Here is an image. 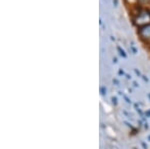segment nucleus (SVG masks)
<instances>
[{
	"mask_svg": "<svg viewBox=\"0 0 150 149\" xmlns=\"http://www.w3.org/2000/svg\"><path fill=\"white\" fill-rule=\"evenodd\" d=\"M149 9H150V8H149Z\"/></svg>",
	"mask_w": 150,
	"mask_h": 149,
	"instance_id": "3",
	"label": "nucleus"
},
{
	"mask_svg": "<svg viewBox=\"0 0 150 149\" xmlns=\"http://www.w3.org/2000/svg\"><path fill=\"white\" fill-rule=\"evenodd\" d=\"M137 35L142 42L150 45V24L137 29Z\"/></svg>",
	"mask_w": 150,
	"mask_h": 149,
	"instance_id": "2",
	"label": "nucleus"
},
{
	"mask_svg": "<svg viewBox=\"0 0 150 149\" xmlns=\"http://www.w3.org/2000/svg\"><path fill=\"white\" fill-rule=\"evenodd\" d=\"M132 24L133 26L139 29V28L143 27L150 24V9L149 7L145 6H139L136 8L135 13L133 14L132 18Z\"/></svg>",
	"mask_w": 150,
	"mask_h": 149,
	"instance_id": "1",
	"label": "nucleus"
}]
</instances>
